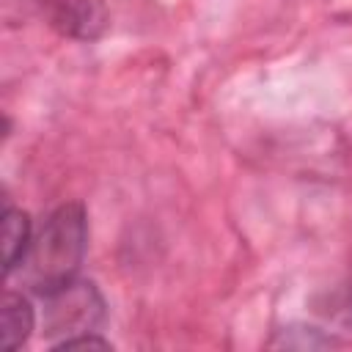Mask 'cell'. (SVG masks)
<instances>
[{"label": "cell", "instance_id": "2", "mask_svg": "<svg viewBox=\"0 0 352 352\" xmlns=\"http://www.w3.org/2000/svg\"><path fill=\"white\" fill-rule=\"evenodd\" d=\"M44 297V336L72 338L80 333H96L104 322V297L91 280L72 278L69 283L41 294Z\"/></svg>", "mask_w": 352, "mask_h": 352}, {"label": "cell", "instance_id": "1", "mask_svg": "<svg viewBox=\"0 0 352 352\" xmlns=\"http://www.w3.org/2000/svg\"><path fill=\"white\" fill-rule=\"evenodd\" d=\"M88 248V214L85 206L72 201L47 214L33 234V245L22 261L25 280L36 294H47L72 278L82 264Z\"/></svg>", "mask_w": 352, "mask_h": 352}, {"label": "cell", "instance_id": "7", "mask_svg": "<svg viewBox=\"0 0 352 352\" xmlns=\"http://www.w3.org/2000/svg\"><path fill=\"white\" fill-rule=\"evenodd\" d=\"M52 349H110V341L96 336V333H80V336H72V338H63V341H55Z\"/></svg>", "mask_w": 352, "mask_h": 352}, {"label": "cell", "instance_id": "5", "mask_svg": "<svg viewBox=\"0 0 352 352\" xmlns=\"http://www.w3.org/2000/svg\"><path fill=\"white\" fill-rule=\"evenodd\" d=\"M0 322H3V346L6 349H19L36 327V311H33V305L25 294L8 289L3 294Z\"/></svg>", "mask_w": 352, "mask_h": 352}, {"label": "cell", "instance_id": "4", "mask_svg": "<svg viewBox=\"0 0 352 352\" xmlns=\"http://www.w3.org/2000/svg\"><path fill=\"white\" fill-rule=\"evenodd\" d=\"M30 245H33V226L28 212L6 206L3 212V272L6 275L22 267Z\"/></svg>", "mask_w": 352, "mask_h": 352}, {"label": "cell", "instance_id": "3", "mask_svg": "<svg viewBox=\"0 0 352 352\" xmlns=\"http://www.w3.org/2000/svg\"><path fill=\"white\" fill-rule=\"evenodd\" d=\"M47 22L66 38L96 41L110 22L104 0H41Z\"/></svg>", "mask_w": 352, "mask_h": 352}, {"label": "cell", "instance_id": "6", "mask_svg": "<svg viewBox=\"0 0 352 352\" xmlns=\"http://www.w3.org/2000/svg\"><path fill=\"white\" fill-rule=\"evenodd\" d=\"M324 319L338 327L336 333H344V336H352V280L349 283H341L336 289V294L327 300L324 305Z\"/></svg>", "mask_w": 352, "mask_h": 352}]
</instances>
